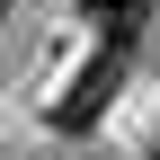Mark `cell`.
Wrapping results in <instances>:
<instances>
[{
    "instance_id": "cell-3",
    "label": "cell",
    "mask_w": 160,
    "mask_h": 160,
    "mask_svg": "<svg viewBox=\"0 0 160 160\" xmlns=\"http://www.w3.org/2000/svg\"><path fill=\"white\" fill-rule=\"evenodd\" d=\"M0 18H9V0H0Z\"/></svg>"
},
{
    "instance_id": "cell-4",
    "label": "cell",
    "mask_w": 160,
    "mask_h": 160,
    "mask_svg": "<svg viewBox=\"0 0 160 160\" xmlns=\"http://www.w3.org/2000/svg\"><path fill=\"white\" fill-rule=\"evenodd\" d=\"M151 160H160V151H151Z\"/></svg>"
},
{
    "instance_id": "cell-2",
    "label": "cell",
    "mask_w": 160,
    "mask_h": 160,
    "mask_svg": "<svg viewBox=\"0 0 160 160\" xmlns=\"http://www.w3.org/2000/svg\"><path fill=\"white\" fill-rule=\"evenodd\" d=\"M80 9L98 18V36H107V45H133V36H142V18H151V0H80Z\"/></svg>"
},
{
    "instance_id": "cell-1",
    "label": "cell",
    "mask_w": 160,
    "mask_h": 160,
    "mask_svg": "<svg viewBox=\"0 0 160 160\" xmlns=\"http://www.w3.org/2000/svg\"><path fill=\"white\" fill-rule=\"evenodd\" d=\"M116 80H125V45H98V62L71 80L62 98H53V133H89L98 116H107V98H116Z\"/></svg>"
}]
</instances>
